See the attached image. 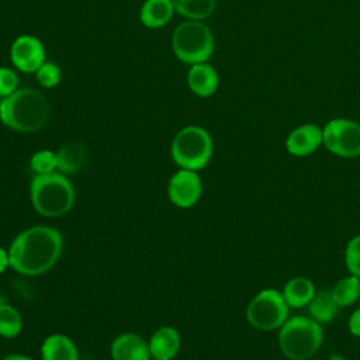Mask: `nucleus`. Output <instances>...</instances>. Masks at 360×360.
Listing matches in <instances>:
<instances>
[{
	"mask_svg": "<svg viewBox=\"0 0 360 360\" xmlns=\"http://www.w3.org/2000/svg\"><path fill=\"white\" fill-rule=\"evenodd\" d=\"M63 249L62 233L49 225H34L21 231L10 243V267L22 276H41L59 260Z\"/></svg>",
	"mask_w": 360,
	"mask_h": 360,
	"instance_id": "1",
	"label": "nucleus"
},
{
	"mask_svg": "<svg viewBox=\"0 0 360 360\" xmlns=\"http://www.w3.org/2000/svg\"><path fill=\"white\" fill-rule=\"evenodd\" d=\"M49 114L46 97L35 89H17L0 101V121L17 132L30 134L41 129Z\"/></svg>",
	"mask_w": 360,
	"mask_h": 360,
	"instance_id": "2",
	"label": "nucleus"
},
{
	"mask_svg": "<svg viewBox=\"0 0 360 360\" xmlns=\"http://www.w3.org/2000/svg\"><path fill=\"white\" fill-rule=\"evenodd\" d=\"M30 198L39 215L58 218L73 208L76 193L66 174L56 170L48 174H34L30 183Z\"/></svg>",
	"mask_w": 360,
	"mask_h": 360,
	"instance_id": "3",
	"label": "nucleus"
},
{
	"mask_svg": "<svg viewBox=\"0 0 360 360\" xmlns=\"http://www.w3.org/2000/svg\"><path fill=\"white\" fill-rule=\"evenodd\" d=\"M322 339L321 323L311 316H291L278 329V347L290 360L312 357L319 350Z\"/></svg>",
	"mask_w": 360,
	"mask_h": 360,
	"instance_id": "4",
	"label": "nucleus"
},
{
	"mask_svg": "<svg viewBox=\"0 0 360 360\" xmlns=\"http://www.w3.org/2000/svg\"><path fill=\"white\" fill-rule=\"evenodd\" d=\"M214 152V143L210 132L198 125H187L181 128L170 148L172 159L180 169L198 172L204 169Z\"/></svg>",
	"mask_w": 360,
	"mask_h": 360,
	"instance_id": "5",
	"label": "nucleus"
},
{
	"mask_svg": "<svg viewBox=\"0 0 360 360\" xmlns=\"http://www.w3.org/2000/svg\"><path fill=\"white\" fill-rule=\"evenodd\" d=\"M172 48L176 58L184 63L207 62L214 52V35L204 22L186 20L174 28Z\"/></svg>",
	"mask_w": 360,
	"mask_h": 360,
	"instance_id": "6",
	"label": "nucleus"
},
{
	"mask_svg": "<svg viewBox=\"0 0 360 360\" xmlns=\"http://www.w3.org/2000/svg\"><path fill=\"white\" fill-rule=\"evenodd\" d=\"M288 305L283 294L274 288L259 291L246 307V321L259 330L280 329L288 319Z\"/></svg>",
	"mask_w": 360,
	"mask_h": 360,
	"instance_id": "7",
	"label": "nucleus"
},
{
	"mask_svg": "<svg viewBox=\"0 0 360 360\" xmlns=\"http://www.w3.org/2000/svg\"><path fill=\"white\" fill-rule=\"evenodd\" d=\"M323 146L339 158L360 156V124L349 118H333L322 128Z\"/></svg>",
	"mask_w": 360,
	"mask_h": 360,
	"instance_id": "8",
	"label": "nucleus"
},
{
	"mask_svg": "<svg viewBox=\"0 0 360 360\" xmlns=\"http://www.w3.org/2000/svg\"><path fill=\"white\" fill-rule=\"evenodd\" d=\"M202 194V181L197 172L179 169L169 179L167 195L169 200L179 208H191Z\"/></svg>",
	"mask_w": 360,
	"mask_h": 360,
	"instance_id": "9",
	"label": "nucleus"
},
{
	"mask_svg": "<svg viewBox=\"0 0 360 360\" xmlns=\"http://www.w3.org/2000/svg\"><path fill=\"white\" fill-rule=\"evenodd\" d=\"M10 58L18 70L24 73H35L45 62L44 44L34 35H20L11 44Z\"/></svg>",
	"mask_w": 360,
	"mask_h": 360,
	"instance_id": "10",
	"label": "nucleus"
},
{
	"mask_svg": "<svg viewBox=\"0 0 360 360\" xmlns=\"http://www.w3.org/2000/svg\"><path fill=\"white\" fill-rule=\"evenodd\" d=\"M321 145H323L322 128L315 124H302L294 128L285 139L287 152L297 158L314 153Z\"/></svg>",
	"mask_w": 360,
	"mask_h": 360,
	"instance_id": "11",
	"label": "nucleus"
},
{
	"mask_svg": "<svg viewBox=\"0 0 360 360\" xmlns=\"http://www.w3.org/2000/svg\"><path fill=\"white\" fill-rule=\"evenodd\" d=\"M112 360H150L149 343L134 332L118 335L110 347Z\"/></svg>",
	"mask_w": 360,
	"mask_h": 360,
	"instance_id": "12",
	"label": "nucleus"
},
{
	"mask_svg": "<svg viewBox=\"0 0 360 360\" xmlns=\"http://www.w3.org/2000/svg\"><path fill=\"white\" fill-rule=\"evenodd\" d=\"M187 84L190 90L198 97L212 96L219 84L218 72L208 62H201L191 65L187 73Z\"/></svg>",
	"mask_w": 360,
	"mask_h": 360,
	"instance_id": "13",
	"label": "nucleus"
},
{
	"mask_svg": "<svg viewBox=\"0 0 360 360\" xmlns=\"http://www.w3.org/2000/svg\"><path fill=\"white\" fill-rule=\"evenodd\" d=\"M148 343L152 359L173 360L180 350L181 339L173 326H160L152 333Z\"/></svg>",
	"mask_w": 360,
	"mask_h": 360,
	"instance_id": "14",
	"label": "nucleus"
},
{
	"mask_svg": "<svg viewBox=\"0 0 360 360\" xmlns=\"http://www.w3.org/2000/svg\"><path fill=\"white\" fill-rule=\"evenodd\" d=\"M42 360H79V352L75 342L63 333L46 336L41 345Z\"/></svg>",
	"mask_w": 360,
	"mask_h": 360,
	"instance_id": "15",
	"label": "nucleus"
},
{
	"mask_svg": "<svg viewBox=\"0 0 360 360\" xmlns=\"http://www.w3.org/2000/svg\"><path fill=\"white\" fill-rule=\"evenodd\" d=\"M315 285L307 277H292L283 287V297L290 308L307 307L315 295Z\"/></svg>",
	"mask_w": 360,
	"mask_h": 360,
	"instance_id": "16",
	"label": "nucleus"
},
{
	"mask_svg": "<svg viewBox=\"0 0 360 360\" xmlns=\"http://www.w3.org/2000/svg\"><path fill=\"white\" fill-rule=\"evenodd\" d=\"M174 6L172 0H145L141 7V21L148 28H160L173 17Z\"/></svg>",
	"mask_w": 360,
	"mask_h": 360,
	"instance_id": "17",
	"label": "nucleus"
},
{
	"mask_svg": "<svg viewBox=\"0 0 360 360\" xmlns=\"http://www.w3.org/2000/svg\"><path fill=\"white\" fill-rule=\"evenodd\" d=\"M56 170L63 174L79 172L86 163V149L76 142L62 145L56 152Z\"/></svg>",
	"mask_w": 360,
	"mask_h": 360,
	"instance_id": "18",
	"label": "nucleus"
},
{
	"mask_svg": "<svg viewBox=\"0 0 360 360\" xmlns=\"http://www.w3.org/2000/svg\"><path fill=\"white\" fill-rule=\"evenodd\" d=\"M338 304L332 297L330 290H322L315 292L314 298L308 304L309 316L318 323H329L335 319L338 314Z\"/></svg>",
	"mask_w": 360,
	"mask_h": 360,
	"instance_id": "19",
	"label": "nucleus"
},
{
	"mask_svg": "<svg viewBox=\"0 0 360 360\" xmlns=\"http://www.w3.org/2000/svg\"><path fill=\"white\" fill-rule=\"evenodd\" d=\"M174 11L187 20L202 21L208 18L217 6V0H172Z\"/></svg>",
	"mask_w": 360,
	"mask_h": 360,
	"instance_id": "20",
	"label": "nucleus"
},
{
	"mask_svg": "<svg viewBox=\"0 0 360 360\" xmlns=\"http://www.w3.org/2000/svg\"><path fill=\"white\" fill-rule=\"evenodd\" d=\"M330 291H332V297L339 308L349 307L359 300L360 278H357L356 276H352V274L347 277H343L333 285V288Z\"/></svg>",
	"mask_w": 360,
	"mask_h": 360,
	"instance_id": "21",
	"label": "nucleus"
},
{
	"mask_svg": "<svg viewBox=\"0 0 360 360\" xmlns=\"http://www.w3.org/2000/svg\"><path fill=\"white\" fill-rule=\"evenodd\" d=\"M21 330H22L21 314L7 301L1 302L0 304V336L6 339H13L18 336Z\"/></svg>",
	"mask_w": 360,
	"mask_h": 360,
	"instance_id": "22",
	"label": "nucleus"
},
{
	"mask_svg": "<svg viewBox=\"0 0 360 360\" xmlns=\"http://www.w3.org/2000/svg\"><path fill=\"white\" fill-rule=\"evenodd\" d=\"M30 167L34 174H48L56 172V155L52 150L42 149L35 152L30 159Z\"/></svg>",
	"mask_w": 360,
	"mask_h": 360,
	"instance_id": "23",
	"label": "nucleus"
},
{
	"mask_svg": "<svg viewBox=\"0 0 360 360\" xmlns=\"http://www.w3.org/2000/svg\"><path fill=\"white\" fill-rule=\"evenodd\" d=\"M37 82L45 87V89H52L58 86L62 80V70L55 62H44L39 69L35 72Z\"/></svg>",
	"mask_w": 360,
	"mask_h": 360,
	"instance_id": "24",
	"label": "nucleus"
},
{
	"mask_svg": "<svg viewBox=\"0 0 360 360\" xmlns=\"http://www.w3.org/2000/svg\"><path fill=\"white\" fill-rule=\"evenodd\" d=\"M345 264L352 276L360 278V235L352 238L345 249Z\"/></svg>",
	"mask_w": 360,
	"mask_h": 360,
	"instance_id": "25",
	"label": "nucleus"
},
{
	"mask_svg": "<svg viewBox=\"0 0 360 360\" xmlns=\"http://www.w3.org/2000/svg\"><path fill=\"white\" fill-rule=\"evenodd\" d=\"M18 87V76L10 69L0 66V98H4L13 94Z\"/></svg>",
	"mask_w": 360,
	"mask_h": 360,
	"instance_id": "26",
	"label": "nucleus"
},
{
	"mask_svg": "<svg viewBox=\"0 0 360 360\" xmlns=\"http://www.w3.org/2000/svg\"><path fill=\"white\" fill-rule=\"evenodd\" d=\"M349 330L352 335L360 338V308L353 311L349 319Z\"/></svg>",
	"mask_w": 360,
	"mask_h": 360,
	"instance_id": "27",
	"label": "nucleus"
},
{
	"mask_svg": "<svg viewBox=\"0 0 360 360\" xmlns=\"http://www.w3.org/2000/svg\"><path fill=\"white\" fill-rule=\"evenodd\" d=\"M10 267V262H8V250H6L3 246H0V274Z\"/></svg>",
	"mask_w": 360,
	"mask_h": 360,
	"instance_id": "28",
	"label": "nucleus"
},
{
	"mask_svg": "<svg viewBox=\"0 0 360 360\" xmlns=\"http://www.w3.org/2000/svg\"><path fill=\"white\" fill-rule=\"evenodd\" d=\"M1 360H34L25 354H21V353H11V354H7L6 357H3Z\"/></svg>",
	"mask_w": 360,
	"mask_h": 360,
	"instance_id": "29",
	"label": "nucleus"
},
{
	"mask_svg": "<svg viewBox=\"0 0 360 360\" xmlns=\"http://www.w3.org/2000/svg\"><path fill=\"white\" fill-rule=\"evenodd\" d=\"M328 360H346V359L342 354H339V353H330Z\"/></svg>",
	"mask_w": 360,
	"mask_h": 360,
	"instance_id": "30",
	"label": "nucleus"
},
{
	"mask_svg": "<svg viewBox=\"0 0 360 360\" xmlns=\"http://www.w3.org/2000/svg\"><path fill=\"white\" fill-rule=\"evenodd\" d=\"M1 302H6V297L0 292V304H1Z\"/></svg>",
	"mask_w": 360,
	"mask_h": 360,
	"instance_id": "31",
	"label": "nucleus"
},
{
	"mask_svg": "<svg viewBox=\"0 0 360 360\" xmlns=\"http://www.w3.org/2000/svg\"><path fill=\"white\" fill-rule=\"evenodd\" d=\"M150 360H159V359H152V357H150Z\"/></svg>",
	"mask_w": 360,
	"mask_h": 360,
	"instance_id": "32",
	"label": "nucleus"
},
{
	"mask_svg": "<svg viewBox=\"0 0 360 360\" xmlns=\"http://www.w3.org/2000/svg\"><path fill=\"white\" fill-rule=\"evenodd\" d=\"M359 300H360V292H359Z\"/></svg>",
	"mask_w": 360,
	"mask_h": 360,
	"instance_id": "33",
	"label": "nucleus"
}]
</instances>
